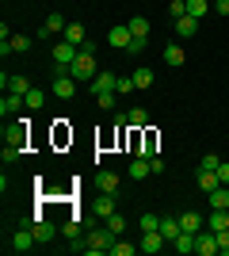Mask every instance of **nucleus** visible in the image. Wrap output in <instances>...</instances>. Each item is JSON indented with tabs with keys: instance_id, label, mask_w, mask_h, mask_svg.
Segmentation results:
<instances>
[{
	"instance_id": "nucleus-19",
	"label": "nucleus",
	"mask_w": 229,
	"mask_h": 256,
	"mask_svg": "<svg viewBox=\"0 0 229 256\" xmlns=\"http://www.w3.org/2000/svg\"><path fill=\"white\" fill-rule=\"evenodd\" d=\"M164 65H172V69H180V65H184V46H180V42L164 46Z\"/></svg>"
},
{
	"instance_id": "nucleus-27",
	"label": "nucleus",
	"mask_w": 229,
	"mask_h": 256,
	"mask_svg": "<svg viewBox=\"0 0 229 256\" xmlns=\"http://www.w3.org/2000/svg\"><path fill=\"white\" fill-rule=\"evenodd\" d=\"M130 34L134 38H149V20H145V16H134L130 20Z\"/></svg>"
},
{
	"instance_id": "nucleus-37",
	"label": "nucleus",
	"mask_w": 229,
	"mask_h": 256,
	"mask_svg": "<svg viewBox=\"0 0 229 256\" xmlns=\"http://www.w3.org/2000/svg\"><path fill=\"white\" fill-rule=\"evenodd\" d=\"M107 226L115 230V234H122V230H126V218H122V214H111V218H107Z\"/></svg>"
},
{
	"instance_id": "nucleus-28",
	"label": "nucleus",
	"mask_w": 229,
	"mask_h": 256,
	"mask_svg": "<svg viewBox=\"0 0 229 256\" xmlns=\"http://www.w3.org/2000/svg\"><path fill=\"white\" fill-rule=\"evenodd\" d=\"M207 12H214V8H210V0H187V16H195V20H203Z\"/></svg>"
},
{
	"instance_id": "nucleus-6",
	"label": "nucleus",
	"mask_w": 229,
	"mask_h": 256,
	"mask_svg": "<svg viewBox=\"0 0 229 256\" xmlns=\"http://www.w3.org/2000/svg\"><path fill=\"white\" fill-rule=\"evenodd\" d=\"M4 146L23 150V146H27V126H23V122H8V118H4Z\"/></svg>"
},
{
	"instance_id": "nucleus-5",
	"label": "nucleus",
	"mask_w": 229,
	"mask_h": 256,
	"mask_svg": "<svg viewBox=\"0 0 229 256\" xmlns=\"http://www.w3.org/2000/svg\"><path fill=\"white\" fill-rule=\"evenodd\" d=\"M76 84H80V80H76L73 73H54V96L57 100H73L76 96Z\"/></svg>"
},
{
	"instance_id": "nucleus-38",
	"label": "nucleus",
	"mask_w": 229,
	"mask_h": 256,
	"mask_svg": "<svg viewBox=\"0 0 229 256\" xmlns=\"http://www.w3.org/2000/svg\"><path fill=\"white\" fill-rule=\"evenodd\" d=\"M61 234H65L69 241H76V237H80V226H76V222H65V226H61Z\"/></svg>"
},
{
	"instance_id": "nucleus-31",
	"label": "nucleus",
	"mask_w": 229,
	"mask_h": 256,
	"mask_svg": "<svg viewBox=\"0 0 229 256\" xmlns=\"http://www.w3.org/2000/svg\"><path fill=\"white\" fill-rule=\"evenodd\" d=\"M138 248H142V245H130V241H115V245H111V252H115V256H134Z\"/></svg>"
},
{
	"instance_id": "nucleus-30",
	"label": "nucleus",
	"mask_w": 229,
	"mask_h": 256,
	"mask_svg": "<svg viewBox=\"0 0 229 256\" xmlns=\"http://www.w3.org/2000/svg\"><path fill=\"white\" fill-rule=\"evenodd\" d=\"M31 46H34L31 34H11V50H15V54H27Z\"/></svg>"
},
{
	"instance_id": "nucleus-40",
	"label": "nucleus",
	"mask_w": 229,
	"mask_h": 256,
	"mask_svg": "<svg viewBox=\"0 0 229 256\" xmlns=\"http://www.w3.org/2000/svg\"><path fill=\"white\" fill-rule=\"evenodd\" d=\"M218 252L229 256V230H222V234H218Z\"/></svg>"
},
{
	"instance_id": "nucleus-22",
	"label": "nucleus",
	"mask_w": 229,
	"mask_h": 256,
	"mask_svg": "<svg viewBox=\"0 0 229 256\" xmlns=\"http://www.w3.org/2000/svg\"><path fill=\"white\" fill-rule=\"evenodd\" d=\"M96 184H99V192H111V195L119 192V176H115V172H107V168L96 176Z\"/></svg>"
},
{
	"instance_id": "nucleus-23",
	"label": "nucleus",
	"mask_w": 229,
	"mask_h": 256,
	"mask_svg": "<svg viewBox=\"0 0 229 256\" xmlns=\"http://www.w3.org/2000/svg\"><path fill=\"white\" fill-rule=\"evenodd\" d=\"M42 27H46V34H57V31H65L69 23H65V16H61V12H50Z\"/></svg>"
},
{
	"instance_id": "nucleus-34",
	"label": "nucleus",
	"mask_w": 229,
	"mask_h": 256,
	"mask_svg": "<svg viewBox=\"0 0 229 256\" xmlns=\"http://www.w3.org/2000/svg\"><path fill=\"white\" fill-rule=\"evenodd\" d=\"M168 16H172V20L187 16V0H172V4H168Z\"/></svg>"
},
{
	"instance_id": "nucleus-18",
	"label": "nucleus",
	"mask_w": 229,
	"mask_h": 256,
	"mask_svg": "<svg viewBox=\"0 0 229 256\" xmlns=\"http://www.w3.org/2000/svg\"><path fill=\"white\" fill-rule=\"evenodd\" d=\"M4 88H8L11 96H27V92H31V80L15 73V76H8V84H4Z\"/></svg>"
},
{
	"instance_id": "nucleus-29",
	"label": "nucleus",
	"mask_w": 229,
	"mask_h": 256,
	"mask_svg": "<svg viewBox=\"0 0 229 256\" xmlns=\"http://www.w3.org/2000/svg\"><path fill=\"white\" fill-rule=\"evenodd\" d=\"M134 84H138V88L153 84V69H149V65H138V69H134Z\"/></svg>"
},
{
	"instance_id": "nucleus-16",
	"label": "nucleus",
	"mask_w": 229,
	"mask_h": 256,
	"mask_svg": "<svg viewBox=\"0 0 229 256\" xmlns=\"http://www.w3.org/2000/svg\"><path fill=\"white\" fill-rule=\"evenodd\" d=\"M19 107H27V104H23V96H11V92H8V96L0 100V115H4V118H11L15 111H19Z\"/></svg>"
},
{
	"instance_id": "nucleus-7",
	"label": "nucleus",
	"mask_w": 229,
	"mask_h": 256,
	"mask_svg": "<svg viewBox=\"0 0 229 256\" xmlns=\"http://www.w3.org/2000/svg\"><path fill=\"white\" fill-rule=\"evenodd\" d=\"M31 230H34V237H38V245H46V241H54V237H57V226L46 222L42 214H34V218H31Z\"/></svg>"
},
{
	"instance_id": "nucleus-26",
	"label": "nucleus",
	"mask_w": 229,
	"mask_h": 256,
	"mask_svg": "<svg viewBox=\"0 0 229 256\" xmlns=\"http://www.w3.org/2000/svg\"><path fill=\"white\" fill-rule=\"evenodd\" d=\"M172 248H176V252H195V234H180V237H176V241H172Z\"/></svg>"
},
{
	"instance_id": "nucleus-8",
	"label": "nucleus",
	"mask_w": 229,
	"mask_h": 256,
	"mask_svg": "<svg viewBox=\"0 0 229 256\" xmlns=\"http://www.w3.org/2000/svg\"><path fill=\"white\" fill-rule=\"evenodd\" d=\"M130 38H134L130 23H119V27H111V31H107V42L115 46V50H130Z\"/></svg>"
},
{
	"instance_id": "nucleus-11",
	"label": "nucleus",
	"mask_w": 229,
	"mask_h": 256,
	"mask_svg": "<svg viewBox=\"0 0 229 256\" xmlns=\"http://www.w3.org/2000/svg\"><path fill=\"white\" fill-rule=\"evenodd\" d=\"M195 180H199V188H203V192H214V188H222V176H218V172H214V168H199V176H195Z\"/></svg>"
},
{
	"instance_id": "nucleus-21",
	"label": "nucleus",
	"mask_w": 229,
	"mask_h": 256,
	"mask_svg": "<svg viewBox=\"0 0 229 256\" xmlns=\"http://www.w3.org/2000/svg\"><path fill=\"white\" fill-rule=\"evenodd\" d=\"M130 176H134V180H145V176H153L149 157H134V160H130Z\"/></svg>"
},
{
	"instance_id": "nucleus-9",
	"label": "nucleus",
	"mask_w": 229,
	"mask_h": 256,
	"mask_svg": "<svg viewBox=\"0 0 229 256\" xmlns=\"http://www.w3.org/2000/svg\"><path fill=\"white\" fill-rule=\"evenodd\" d=\"M164 245H172V241H168L161 230H149V234H142V252H161Z\"/></svg>"
},
{
	"instance_id": "nucleus-32",
	"label": "nucleus",
	"mask_w": 229,
	"mask_h": 256,
	"mask_svg": "<svg viewBox=\"0 0 229 256\" xmlns=\"http://www.w3.org/2000/svg\"><path fill=\"white\" fill-rule=\"evenodd\" d=\"M115 96H119V92H99V96H96V104L103 107V111H115Z\"/></svg>"
},
{
	"instance_id": "nucleus-4",
	"label": "nucleus",
	"mask_w": 229,
	"mask_h": 256,
	"mask_svg": "<svg viewBox=\"0 0 229 256\" xmlns=\"http://www.w3.org/2000/svg\"><path fill=\"white\" fill-rule=\"evenodd\" d=\"M195 252L199 256H218V234L203 226V230L195 234Z\"/></svg>"
},
{
	"instance_id": "nucleus-36",
	"label": "nucleus",
	"mask_w": 229,
	"mask_h": 256,
	"mask_svg": "<svg viewBox=\"0 0 229 256\" xmlns=\"http://www.w3.org/2000/svg\"><path fill=\"white\" fill-rule=\"evenodd\" d=\"M115 92H138V84H134V73H130V76H119Z\"/></svg>"
},
{
	"instance_id": "nucleus-10",
	"label": "nucleus",
	"mask_w": 229,
	"mask_h": 256,
	"mask_svg": "<svg viewBox=\"0 0 229 256\" xmlns=\"http://www.w3.org/2000/svg\"><path fill=\"white\" fill-rule=\"evenodd\" d=\"M115 84H119V76L111 73V69H103V73H96V80H92V92H115Z\"/></svg>"
},
{
	"instance_id": "nucleus-35",
	"label": "nucleus",
	"mask_w": 229,
	"mask_h": 256,
	"mask_svg": "<svg viewBox=\"0 0 229 256\" xmlns=\"http://www.w3.org/2000/svg\"><path fill=\"white\" fill-rule=\"evenodd\" d=\"M149 230H161V218H157V214H142V234H149Z\"/></svg>"
},
{
	"instance_id": "nucleus-1",
	"label": "nucleus",
	"mask_w": 229,
	"mask_h": 256,
	"mask_svg": "<svg viewBox=\"0 0 229 256\" xmlns=\"http://www.w3.org/2000/svg\"><path fill=\"white\" fill-rule=\"evenodd\" d=\"M76 54H80V46L61 38V42L50 50V58H54V73H69V69H73V62H76Z\"/></svg>"
},
{
	"instance_id": "nucleus-20",
	"label": "nucleus",
	"mask_w": 229,
	"mask_h": 256,
	"mask_svg": "<svg viewBox=\"0 0 229 256\" xmlns=\"http://www.w3.org/2000/svg\"><path fill=\"white\" fill-rule=\"evenodd\" d=\"M61 38H65V42H76V46L88 42V34H84V27H80V23H69L65 31H61Z\"/></svg>"
},
{
	"instance_id": "nucleus-15",
	"label": "nucleus",
	"mask_w": 229,
	"mask_h": 256,
	"mask_svg": "<svg viewBox=\"0 0 229 256\" xmlns=\"http://www.w3.org/2000/svg\"><path fill=\"white\" fill-rule=\"evenodd\" d=\"M126 122H130V130H145L149 126V111H145V107H130Z\"/></svg>"
},
{
	"instance_id": "nucleus-42",
	"label": "nucleus",
	"mask_w": 229,
	"mask_h": 256,
	"mask_svg": "<svg viewBox=\"0 0 229 256\" xmlns=\"http://www.w3.org/2000/svg\"><path fill=\"white\" fill-rule=\"evenodd\" d=\"M149 168H153V176H161L164 172V157H149Z\"/></svg>"
},
{
	"instance_id": "nucleus-44",
	"label": "nucleus",
	"mask_w": 229,
	"mask_h": 256,
	"mask_svg": "<svg viewBox=\"0 0 229 256\" xmlns=\"http://www.w3.org/2000/svg\"><path fill=\"white\" fill-rule=\"evenodd\" d=\"M218 176H222V184L229 188V160H222V164H218Z\"/></svg>"
},
{
	"instance_id": "nucleus-25",
	"label": "nucleus",
	"mask_w": 229,
	"mask_h": 256,
	"mask_svg": "<svg viewBox=\"0 0 229 256\" xmlns=\"http://www.w3.org/2000/svg\"><path fill=\"white\" fill-rule=\"evenodd\" d=\"M161 234L168 237V241H176V237L184 234V226H180V218H161Z\"/></svg>"
},
{
	"instance_id": "nucleus-24",
	"label": "nucleus",
	"mask_w": 229,
	"mask_h": 256,
	"mask_svg": "<svg viewBox=\"0 0 229 256\" xmlns=\"http://www.w3.org/2000/svg\"><path fill=\"white\" fill-rule=\"evenodd\" d=\"M23 104H27V111H42V104H46V92H42V88H31V92L23 96Z\"/></svg>"
},
{
	"instance_id": "nucleus-13",
	"label": "nucleus",
	"mask_w": 229,
	"mask_h": 256,
	"mask_svg": "<svg viewBox=\"0 0 229 256\" xmlns=\"http://www.w3.org/2000/svg\"><path fill=\"white\" fill-rule=\"evenodd\" d=\"M96 214L103 218V222H107L111 214H115V195H111V192H99V199H96Z\"/></svg>"
},
{
	"instance_id": "nucleus-41",
	"label": "nucleus",
	"mask_w": 229,
	"mask_h": 256,
	"mask_svg": "<svg viewBox=\"0 0 229 256\" xmlns=\"http://www.w3.org/2000/svg\"><path fill=\"white\" fill-rule=\"evenodd\" d=\"M210 8L218 12V16H229V0H210Z\"/></svg>"
},
{
	"instance_id": "nucleus-39",
	"label": "nucleus",
	"mask_w": 229,
	"mask_h": 256,
	"mask_svg": "<svg viewBox=\"0 0 229 256\" xmlns=\"http://www.w3.org/2000/svg\"><path fill=\"white\" fill-rule=\"evenodd\" d=\"M0 157H4V164H11V160H19V157H23V150H11V146H4V153H0Z\"/></svg>"
},
{
	"instance_id": "nucleus-2",
	"label": "nucleus",
	"mask_w": 229,
	"mask_h": 256,
	"mask_svg": "<svg viewBox=\"0 0 229 256\" xmlns=\"http://www.w3.org/2000/svg\"><path fill=\"white\" fill-rule=\"evenodd\" d=\"M119 241V234L111 230V226H99V230H92L88 234V252L92 256H99V252H111V245Z\"/></svg>"
},
{
	"instance_id": "nucleus-33",
	"label": "nucleus",
	"mask_w": 229,
	"mask_h": 256,
	"mask_svg": "<svg viewBox=\"0 0 229 256\" xmlns=\"http://www.w3.org/2000/svg\"><path fill=\"white\" fill-rule=\"evenodd\" d=\"M218 164H222L218 153H203V160H199V168H214V172H218Z\"/></svg>"
},
{
	"instance_id": "nucleus-12",
	"label": "nucleus",
	"mask_w": 229,
	"mask_h": 256,
	"mask_svg": "<svg viewBox=\"0 0 229 256\" xmlns=\"http://www.w3.org/2000/svg\"><path fill=\"white\" fill-rule=\"evenodd\" d=\"M176 23V34H180V38H191V34L199 31V20L195 16H180V20H172Z\"/></svg>"
},
{
	"instance_id": "nucleus-3",
	"label": "nucleus",
	"mask_w": 229,
	"mask_h": 256,
	"mask_svg": "<svg viewBox=\"0 0 229 256\" xmlns=\"http://www.w3.org/2000/svg\"><path fill=\"white\" fill-rule=\"evenodd\" d=\"M69 73L76 76V80H96V54H88V50H80L76 54V62H73V69H69Z\"/></svg>"
},
{
	"instance_id": "nucleus-14",
	"label": "nucleus",
	"mask_w": 229,
	"mask_h": 256,
	"mask_svg": "<svg viewBox=\"0 0 229 256\" xmlns=\"http://www.w3.org/2000/svg\"><path fill=\"white\" fill-rule=\"evenodd\" d=\"M180 226H184V234H199L203 230V214H195V210H187V214H180Z\"/></svg>"
},
{
	"instance_id": "nucleus-43",
	"label": "nucleus",
	"mask_w": 229,
	"mask_h": 256,
	"mask_svg": "<svg viewBox=\"0 0 229 256\" xmlns=\"http://www.w3.org/2000/svg\"><path fill=\"white\" fill-rule=\"evenodd\" d=\"M145 50V38H130V50H126V54H142Z\"/></svg>"
},
{
	"instance_id": "nucleus-17",
	"label": "nucleus",
	"mask_w": 229,
	"mask_h": 256,
	"mask_svg": "<svg viewBox=\"0 0 229 256\" xmlns=\"http://www.w3.org/2000/svg\"><path fill=\"white\" fill-rule=\"evenodd\" d=\"M207 230H214V234L229 230V210H210V218H207Z\"/></svg>"
}]
</instances>
